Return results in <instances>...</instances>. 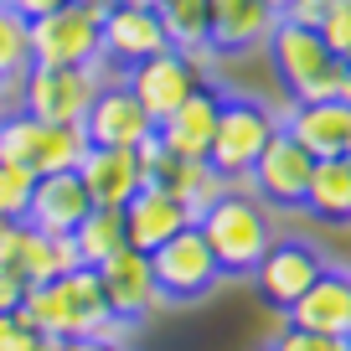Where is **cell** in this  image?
Instances as JSON below:
<instances>
[{
	"mask_svg": "<svg viewBox=\"0 0 351 351\" xmlns=\"http://www.w3.org/2000/svg\"><path fill=\"white\" fill-rule=\"evenodd\" d=\"M21 300H26V285L11 269H0V310H21Z\"/></svg>",
	"mask_w": 351,
	"mask_h": 351,
	"instance_id": "cell-33",
	"label": "cell"
},
{
	"mask_svg": "<svg viewBox=\"0 0 351 351\" xmlns=\"http://www.w3.org/2000/svg\"><path fill=\"white\" fill-rule=\"evenodd\" d=\"M88 150H93V145H88L83 124H42L26 109L0 114V160L21 165V171H32V176L77 171Z\"/></svg>",
	"mask_w": 351,
	"mask_h": 351,
	"instance_id": "cell-5",
	"label": "cell"
},
{
	"mask_svg": "<svg viewBox=\"0 0 351 351\" xmlns=\"http://www.w3.org/2000/svg\"><path fill=\"white\" fill-rule=\"evenodd\" d=\"M217 114H222V93L212 83H202L171 119L155 124V140H160L176 160H207L212 134H217Z\"/></svg>",
	"mask_w": 351,
	"mask_h": 351,
	"instance_id": "cell-19",
	"label": "cell"
},
{
	"mask_svg": "<svg viewBox=\"0 0 351 351\" xmlns=\"http://www.w3.org/2000/svg\"><path fill=\"white\" fill-rule=\"evenodd\" d=\"M202 238H207V248L217 253L222 274H253L263 263V253L274 248V207H263L258 197H253L248 186H232L222 202H212L207 212L197 217Z\"/></svg>",
	"mask_w": 351,
	"mask_h": 351,
	"instance_id": "cell-2",
	"label": "cell"
},
{
	"mask_svg": "<svg viewBox=\"0 0 351 351\" xmlns=\"http://www.w3.org/2000/svg\"><path fill=\"white\" fill-rule=\"evenodd\" d=\"M165 186L181 197V207H186L191 222H197L202 212H207L212 202H222L232 186H238V181H228V176H222L212 160H176V171H171V181H165Z\"/></svg>",
	"mask_w": 351,
	"mask_h": 351,
	"instance_id": "cell-24",
	"label": "cell"
},
{
	"mask_svg": "<svg viewBox=\"0 0 351 351\" xmlns=\"http://www.w3.org/2000/svg\"><path fill=\"white\" fill-rule=\"evenodd\" d=\"M77 5H99V11H104V5H109V0H77Z\"/></svg>",
	"mask_w": 351,
	"mask_h": 351,
	"instance_id": "cell-41",
	"label": "cell"
},
{
	"mask_svg": "<svg viewBox=\"0 0 351 351\" xmlns=\"http://www.w3.org/2000/svg\"><path fill=\"white\" fill-rule=\"evenodd\" d=\"M165 26L155 11H145V5H109L104 11V26H99V52L109 57L119 73H130V67H140L145 57L165 52Z\"/></svg>",
	"mask_w": 351,
	"mask_h": 351,
	"instance_id": "cell-15",
	"label": "cell"
},
{
	"mask_svg": "<svg viewBox=\"0 0 351 351\" xmlns=\"http://www.w3.org/2000/svg\"><path fill=\"white\" fill-rule=\"evenodd\" d=\"M155 16H160L165 42H171L176 52H212V47H207V32H212L207 0H160Z\"/></svg>",
	"mask_w": 351,
	"mask_h": 351,
	"instance_id": "cell-26",
	"label": "cell"
},
{
	"mask_svg": "<svg viewBox=\"0 0 351 351\" xmlns=\"http://www.w3.org/2000/svg\"><path fill=\"white\" fill-rule=\"evenodd\" d=\"M73 243H77V258H83L88 269H99L104 258H114L119 248H130V238H124V212L119 207H93L73 228Z\"/></svg>",
	"mask_w": 351,
	"mask_h": 351,
	"instance_id": "cell-25",
	"label": "cell"
},
{
	"mask_svg": "<svg viewBox=\"0 0 351 351\" xmlns=\"http://www.w3.org/2000/svg\"><path fill=\"white\" fill-rule=\"evenodd\" d=\"M326 269H330V263H326V253H320L315 243H305V238H274V248L263 253V263L253 269V285H258V295L269 300L274 310H289L320 274H326Z\"/></svg>",
	"mask_w": 351,
	"mask_h": 351,
	"instance_id": "cell-11",
	"label": "cell"
},
{
	"mask_svg": "<svg viewBox=\"0 0 351 351\" xmlns=\"http://www.w3.org/2000/svg\"><path fill=\"white\" fill-rule=\"evenodd\" d=\"M346 341H351V336H346Z\"/></svg>",
	"mask_w": 351,
	"mask_h": 351,
	"instance_id": "cell-43",
	"label": "cell"
},
{
	"mask_svg": "<svg viewBox=\"0 0 351 351\" xmlns=\"http://www.w3.org/2000/svg\"><path fill=\"white\" fill-rule=\"evenodd\" d=\"M150 269H155V285H160L165 305H191V300L212 295V289L222 285V263H217V253L207 248L197 222H186L176 238H165L160 248L150 253Z\"/></svg>",
	"mask_w": 351,
	"mask_h": 351,
	"instance_id": "cell-7",
	"label": "cell"
},
{
	"mask_svg": "<svg viewBox=\"0 0 351 351\" xmlns=\"http://www.w3.org/2000/svg\"><path fill=\"white\" fill-rule=\"evenodd\" d=\"M124 77L109 57H93L88 67H32L26 73V104L21 109L42 124H83L99 88Z\"/></svg>",
	"mask_w": 351,
	"mask_h": 351,
	"instance_id": "cell-4",
	"label": "cell"
},
{
	"mask_svg": "<svg viewBox=\"0 0 351 351\" xmlns=\"http://www.w3.org/2000/svg\"><path fill=\"white\" fill-rule=\"evenodd\" d=\"M263 5H269L274 16H289V5H295V0H263Z\"/></svg>",
	"mask_w": 351,
	"mask_h": 351,
	"instance_id": "cell-38",
	"label": "cell"
},
{
	"mask_svg": "<svg viewBox=\"0 0 351 351\" xmlns=\"http://www.w3.org/2000/svg\"><path fill=\"white\" fill-rule=\"evenodd\" d=\"M0 5H11L16 16H26V21H36V16L57 11V5H62V0H0Z\"/></svg>",
	"mask_w": 351,
	"mask_h": 351,
	"instance_id": "cell-34",
	"label": "cell"
},
{
	"mask_svg": "<svg viewBox=\"0 0 351 351\" xmlns=\"http://www.w3.org/2000/svg\"><path fill=\"white\" fill-rule=\"evenodd\" d=\"M320 36H326V47H330L336 62H351V0H346V5H336V11L320 21Z\"/></svg>",
	"mask_w": 351,
	"mask_h": 351,
	"instance_id": "cell-30",
	"label": "cell"
},
{
	"mask_svg": "<svg viewBox=\"0 0 351 351\" xmlns=\"http://www.w3.org/2000/svg\"><path fill=\"white\" fill-rule=\"evenodd\" d=\"M109 5H145V11H155L160 0H109Z\"/></svg>",
	"mask_w": 351,
	"mask_h": 351,
	"instance_id": "cell-39",
	"label": "cell"
},
{
	"mask_svg": "<svg viewBox=\"0 0 351 351\" xmlns=\"http://www.w3.org/2000/svg\"><path fill=\"white\" fill-rule=\"evenodd\" d=\"M77 243L73 232H62V238H47V232H36L32 222H11V232L0 238V269H11L16 279H21L26 289L32 285H47V279L67 274V269H77Z\"/></svg>",
	"mask_w": 351,
	"mask_h": 351,
	"instance_id": "cell-12",
	"label": "cell"
},
{
	"mask_svg": "<svg viewBox=\"0 0 351 351\" xmlns=\"http://www.w3.org/2000/svg\"><path fill=\"white\" fill-rule=\"evenodd\" d=\"M93 207H124L134 191L145 186V160L140 150H109V145H93L77 165Z\"/></svg>",
	"mask_w": 351,
	"mask_h": 351,
	"instance_id": "cell-22",
	"label": "cell"
},
{
	"mask_svg": "<svg viewBox=\"0 0 351 351\" xmlns=\"http://www.w3.org/2000/svg\"><path fill=\"white\" fill-rule=\"evenodd\" d=\"M32 351H62V341H57V336H36Z\"/></svg>",
	"mask_w": 351,
	"mask_h": 351,
	"instance_id": "cell-37",
	"label": "cell"
},
{
	"mask_svg": "<svg viewBox=\"0 0 351 351\" xmlns=\"http://www.w3.org/2000/svg\"><path fill=\"white\" fill-rule=\"evenodd\" d=\"M83 134H88V145L140 150L155 134V119L145 114V104L134 99V88L124 83V77H114V83L99 88V99H93V109H88V119H83Z\"/></svg>",
	"mask_w": 351,
	"mask_h": 351,
	"instance_id": "cell-13",
	"label": "cell"
},
{
	"mask_svg": "<svg viewBox=\"0 0 351 351\" xmlns=\"http://www.w3.org/2000/svg\"><path fill=\"white\" fill-rule=\"evenodd\" d=\"M310 171H315V155H310L305 145H300L295 134L279 124L274 140L263 145V155L253 160V171H248V181H243V186H248L253 197L263 202V207H285V212H295V207H305Z\"/></svg>",
	"mask_w": 351,
	"mask_h": 351,
	"instance_id": "cell-10",
	"label": "cell"
},
{
	"mask_svg": "<svg viewBox=\"0 0 351 351\" xmlns=\"http://www.w3.org/2000/svg\"><path fill=\"white\" fill-rule=\"evenodd\" d=\"M279 114L263 99H243V93H222V114H217V134H212L207 160L217 165L228 181H248L253 160L263 155V145L274 140Z\"/></svg>",
	"mask_w": 351,
	"mask_h": 351,
	"instance_id": "cell-6",
	"label": "cell"
},
{
	"mask_svg": "<svg viewBox=\"0 0 351 351\" xmlns=\"http://www.w3.org/2000/svg\"><path fill=\"white\" fill-rule=\"evenodd\" d=\"M269 351H351L346 336H320V330H300V326H285L274 336Z\"/></svg>",
	"mask_w": 351,
	"mask_h": 351,
	"instance_id": "cell-29",
	"label": "cell"
},
{
	"mask_svg": "<svg viewBox=\"0 0 351 351\" xmlns=\"http://www.w3.org/2000/svg\"><path fill=\"white\" fill-rule=\"evenodd\" d=\"M88 212H93V197H88V186H83V176H77V171L36 176L32 202H26V222H32L36 232L62 238V232H73Z\"/></svg>",
	"mask_w": 351,
	"mask_h": 351,
	"instance_id": "cell-17",
	"label": "cell"
},
{
	"mask_svg": "<svg viewBox=\"0 0 351 351\" xmlns=\"http://www.w3.org/2000/svg\"><path fill=\"white\" fill-rule=\"evenodd\" d=\"M32 186H36L32 171H21V165H11V160H0V212H5V217H26Z\"/></svg>",
	"mask_w": 351,
	"mask_h": 351,
	"instance_id": "cell-28",
	"label": "cell"
},
{
	"mask_svg": "<svg viewBox=\"0 0 351 351\" xmlns=\"http://www.w3.org/2000/svg\"><path fill=\"white\" fill-rule=\"evenodd\" d=\"M263 52H269L274 77L285 83L289 104L336 99V88H341V62L330 57L326 36H320L315 26H300V21H285V16H279L274 32H269V42H263Z\"/></svg>",
	"mask_w": 351,
	"mask_h": 351,
	"instance_id": "cell-3",
	"label": "cell"
},
{
	"mask_svg": "<svg viewBox=\"0 0 351 351\" xmlns=\"http://www.w3.org/2000/svg\"><path fill=\"white\" fill-rule=\"evenodd\" d=\"M99 285H104L109 310L119 320H130V326H140L145 315H155V310L165 305L160 285H155V269H150V253H140V248H119L114 258H104Z\"/></svg>",
	"mask_w": 351,
	"mask_h": 351,
	"instance_id": "cell-14",
	"label": "cell"
},
{
	"mask_svg": "<svg viewBox=\"0 0 351 351\" xmlns=\"http://www.w3.org/2000/svg\"><path fill=\"white\" fill-rule=\"evenodd\" d=\"M109 11V5H104ZM99 5H77L62 0L57 11L32 21V67H88L99 52V26H104Z\"/></svg>",
	"mask_w": 351,
	"mask_h": 351,
	"instance_id": "cell-9",
	"label": "cell"
},
{
	"mask_svg": "<svg viewBox=\"0 0 351 351\" xmlns=\"http://www.w3.org/2000/svg\"><path fill=\"white\" fill-rule=\"evenodd\" d=\"M32 73V21L0 5V77Z\"/></svg>",
	"mask_w": 351,
	"mask_h": 351,
	"instance_id": "cell-27",
	"label": "cell"
},
{
	"mask_svg": "<svg viewBox=\"0 0 351 351\" xmlns=\"http://www.w3.org/2000/svg\"><path fill=\"white\" fill-rule=\"evenodd\" d=\"M21 104H26V73L0 77V114H16Z\"/></svg>",
	"mask_w": 351,
	"mask_h": 351,
	"instance_id": "cell-32",
	"label": "cell"
},
{
	"mask_svg": "<svg viewBox=\"0 0 351 351\" xmlns=\"http://www.w3.org/2000/svg\"><path fill=\"white\" fill-rule=\"evenodd\" d=\"M336 99L351 104V62H341V88H336Z\"/></svg>",
	"mask_w": 351,
	"mask_h": 351,
	"instance_id": "cell-36",
	"label": "cell"
},
{
	"mask_svg": "<svg viewBox=\"0 0 351 351\" xmlns=\"http://www.w3.org/2000/svg\"><path fill=\"white\" fill-rule=\"evenodd\" d=\"M62 351H124V346H114L104 336H73V341H62Z\"/></svg>",
	"mask_w": 351,
	"mask_h": 351,
	"instance_id": "cell-35",
	"label": "cell"
},
{
	"mask_svg": "<svg viewBox=\"0 0 351 351\" xmlns=\"http://www.w3.org/2000/svg\"><path fill=\"white\" fill-rule=\"evenodd\" d=\"M305 212L315 222H336V228L351 222V155L315 160L310 186H305Z\"/></svg>",
	"mask_w": 351,
	"mask_h": 351,
	"instance_id": "cell-23",
	"label": "cell"
},
{
	"mask_svg": "<svg viewBox=\"0 0 351 351\" xmlns=\"http://www.w3.org/2000/svg\"><path fill=\"white\" fill-rule=\"evenodd\" d=\"M289 134L305 145L315 160H330V155H346L351 145V104L346 99H305V104H289L279 114Z\"/></svg>",
	"mask_w": 351,
	"mask_h": 351,
	"instance_id": "cell-18",
	"label": "cell"
},
{
	"mask_svg": "<svg viewBox=\"0 0 351 351\" xmlns=\"http://www.w3.org/2000/svg\"><path fill=\"white\" fill-rule=\"evenodd\" d=\"M285 326L320 330V336H351V274L346 269H326V274L285 310Z\"/></svg>",
	"mask_w": 351,
	"mask_h": 351,
	"instance_id": "cell-20",
	"label": "cell"
},
{
	"mask_svg": "<svg viewBox=\"0 0 351 351\" xmlns=\"http://www.w3.org/2000/svg\"><path fill=\"white\" fill-rule=\"evenodd\" d=\"M212 57H217V52H176V47H165V52L145 57L140 67H130L124 83L134 88V99L145 104V114L160 124V119H171L202 83H207Z\"/></svg>",
	"mask_w": 351,
	"mask_h": 351,
	"instance_id": "cell-8",
	"label": "cell"
},
{
	"mask_svg": "<svg viewBox=\"0 0 351 351\" xmlns=\"http://www.w3.org/2000/svg\"><path fill=\"white\" fill-rule=\"evenodd\" d=\"M21 315L32 320L36 336H57V341H73V336H104L119 346L130 320H119L104 300V285H99V269H67V274L47 279V285H32L21 300Z\"/></svg>",
	"mask_w": 351,
	"mask_h": 351,
	"instance_id": "cell-1",
	"label": "cell"
},
{
	"mask_svg": "<svg viewBox=\"0 0 351 351\" xmlns=\"http://www.w3.org/2000/svg\"><path fill=\"white\" fill-rule=\"evenodd\" d=\"M11 222H21V217H5V212H0V238H5V232H11Z\"/></svg>",
	"mask_w": 351,
	"mask_h": 351,
	"instance_id": "cell-40",
	"label": "cell"
},
{
	"mask_svg": "<svg viewBox=\"0 0 351 351\" xmlns=\"http://www.w3.org/2000/svg\"><path fill=\"white\" fill-rule=\"evenodd\" d=\"M212 11V32H207V47L217 57H243L253 47L269 42L279 16L263 5V0H207Z\"/></svg>",
	"mask_w": 351,
	"mask_h": 351,
	"instance_id": "cell-21",
	"label": "cell"
},
{
	"mask_svg": "<svg viewBox=\"0 0 351 351\" xmlns=\"http://www.w3.org/2000/svg\"><path fill=\"white\" fill-rule=\"evenodd\" d=\"M36 330L21 310H0V351H32Z\"/></svg>",
	"mask_w": 351,
	"mask_h": 351,
	"instance_id": "cell-31",
	"label": "cell"
},
{
	"mask_svg": "<svg viewBox=\"0 0 351 351\" xmlns=\"http://www.w3.org/2000/svg\"><path fill=\"white\" fill-rule=\"evenodd\" d=\"M119 212H124V238L140 253H155L165 238H176V232L191 222V212L181 207V197H176L171 186H160V181H145Z\"/></svg>",
	"mask_w": 351,
	"mask_h": 351,
	"instance_id": "cell-16",
	"label": "cell"
},
{
	"mask_svg": "<svg viewBox=\"0 0 351 351\" xmlns=\"http://www.w3.org/2000/svg\"><path fill=\"white\" fill-rule=\"evenodd\" d=\"M346 155H351V145H346Z\"/></svg>",
	"mask_w": 351,
	"mask_h": 351,
	"instance_id": "cell-42",
	"label": "cell"
}]
</instances>
